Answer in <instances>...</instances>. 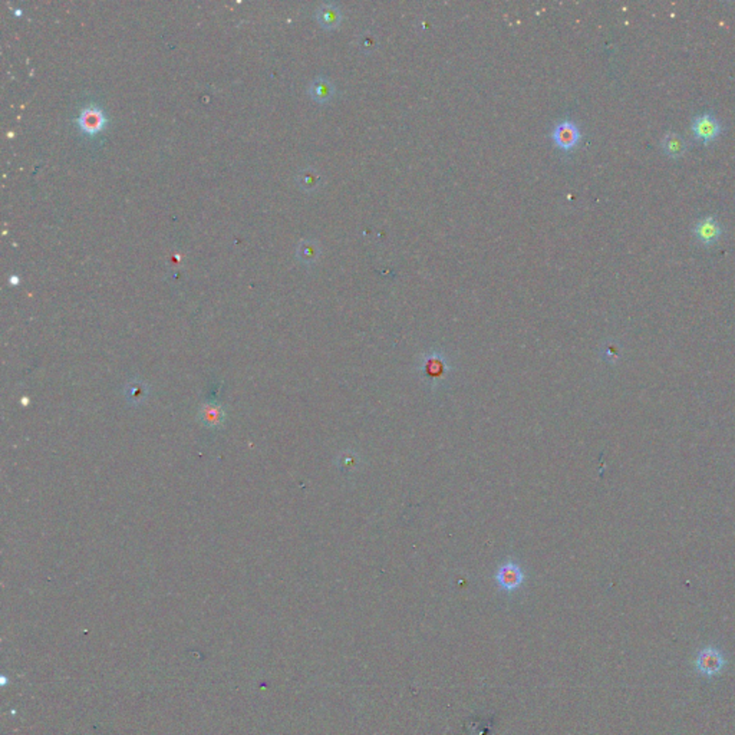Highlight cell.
Listing matches in <instances>:
<instances>
[{
  "mask_svg": "<svg viewBox=\"0 0 735 735\" xmlns=\"http://www.w3.org/2000/svg\"><path fill=\"white\" fill-rule=\"evenodd\" d=\"M726 659L724 658L722 652L715 646L704 648L695 659V669L705 676L719 675L724 671Z\"/></svg>",
  "mask_w": 735,
  "mask_h": 735,
  "instance_id": "cell-1",
  "label": "cell"
},
{
  "mask_svg": "<svg viewBox=\"0 0 735 735\" xmlns=\"http://www.w3.org/2000/svg\"><path fill=\"white\" fill-rule=\"evenodd\" d=\"M691 130L697 140L704 144H709L722 133V125L712 114L705 112V114L697 116L692 120Z\"/></svg>",
  "mask_w": 735,
  "mask_h": 735,
  "instance_id": "cell-2",
  "label": "cell"
},
{
  "mask_svg": "<svg viewBox=\"0 0 735 735\" xmlns=\"http://www.w3.org/2000/svg\"><path fill=\"white\" fill-rule=\"evenodd\" d=\"M77 123L85 134L95 135L105 128L108 120H106L105 112L98 105L92 103V105H86L85 108H82Z\"/></svg>",
  "mask_w": 735,
  "mask_h": 735,
  "instance_id": "cell-3",
  "label": "cell"
},
{
  "mask_svg": "<svg viewBox=\"0 0 735 735\" xmlns=\"http://www.w3.org/2000/svg\"><path fill=\"white\" fill-rule=\"evenodd\" d=\"M580 140V131L575 123L571 120H564L559 123L553 130V141L554 144L564 150L569 151L578 145Z\"/></svg>",
  "mask_w": 735,
  "mask_h": 735,
  "instance_id": "cell-4",
  "label": "cell"
},
{
  "mask_svg": "<svg viewBox=\"0 0 735 735\" xmlns=\"http://www.w3.org/2000/svg\"><path fill=\"white\" fill-rule=\"evenodd\" d=\"M495 579H497L498 586L503 590L513 592L523 585L524 573L519 564H516L513 561H508V563L503 564V566L498 569Z\"/></svg>",
  "mask_w": 735,
  "mask_h": 735,
  "instance_id": "cell-5",
  "label": "cell"
},
{
  "mask_svg": "<svg viewBox=\"0 0 735 735\" xmlns=\"http://www.w3.org/2000/svg\"><path fill=\"white\" fill-rule=\"evenodd\" d=\"M722 228L721 224L714 217H704L701 218L694 228V235L698 242H701L705 246H711L719 240L722 236Z\"/></svg>",
  "mask_w": 735,
  "mask_h": 735,
  "instance_id": "cell-6",
  "label": "cell"
},
{
  "mask_svg": "<svg viewBox=\"0 0 735 735\" xmlns=\"http://www.w3.org/2000/svg\"><path fill=\"white\" fill-rule=\"evenodd\" d=\"M336 94L333 82L326 77L315 78L309 85V95L318 103L329 102Z\"/></svg>",
  "mask_w": 735,
  "mask_h": 735,
  "instance_id": "cell-7",
  "label": "cell"
},
{
  "mask_svg": "<svg viewBox=\"0 0 735 735\" xmlns=\"http://www.w3.org/2000/svg\"><path fill=\"white\" fill-rule=\"evenodd\" d=\"M318 22L325 29H335L342 22V12L335 4H323L316 11Z\"/></svg>",
  "mask_w": 735,
  "mask_h": 735,
  "instance_id": "cell-8",
  "label": "cell"
},
{
  "mask_svg": "<svg viewBox=\"0 0 735 735\" xmlns=\"http://www.w3.org/2000/svg\"><path fill=\"white\" fill-rule=\"evenodd\" d=\"M124 393H125V398H127V401L130 404L140 405V404H142L148 398L150 388L141 379H133L131 382L127 383V386L124 389Z\"/></svg>",
  "mask_w": 735,
  "mask_h": 735,
  "instance_id": "cell-9",
  "label": "cell"
},
{
  "mask_svg": "<svg viewBox=\"0 0 735 735\" xmlns=\"http://www.w3.org/2000/svg\"><path fill=\"white\" fill-rule=\"evenodd\" d=\"M296 181H298V186L303 191L310 193V191L318 190L322 186V176L313 167H306L298 173Z\"/></svg>",
  "mask_w": 735,
  "mask_h": 735,
  "instance_id": "cell-10",
  "label": "cell"
},
{
  "mask_svg": "<svg viewBox=\"0 0 735 735\" xmlns=\"http://www.w3.org/2000/svg\"><path fill=\"white\" fill-rule=\"evenodd\" d=\"M320 245L313 239H305L296 249V256L303 264H313L320 257Z\"/></svg>",
  "mask_w": 735,
  "mask_h": 735,
  "instance_id": "cell-11",
  "label": "cell"
},
{
  "mask_svg": "<svg viewBox=\"0 0 735 735\" xmlns=\"http://www.w3.org/2000/svg\"><path fill=\"white\" fill-rule=\"evenodd\" d=\"M198 418L206 427L217 428V427H221V424L224 422V413L218 405L207 404L200 410Z\"/></svg>",
  "mask_w": 735,
  "mask_h": 735,
  "instance_id": "cell-12",
  "label": "cell"
},
{
  "mask_svg": "<svg viewBox=\"0 0 735 735\" xmlns=\"http://www.w3.org/2000/svg\"><path fill=\"white\" fill-rule=\"evenodd\" d=\"M662 147H663L665 154H668L672 158L681 157L685 152V150H687L684 138L680 137L678 134H673V133L665 135V138L662 141Z\"/></svg>",
  "mask_w": 735,
  "mask_h": 735,
  "instance_id": "cell-13",
  "label": "cell"
},
{
  "mask_svg": "<svg viewBox=\"0 0 735 735\" xmlns=\"http://www.w3.org/2000/svg\"><path fill=\"white\" fill-rule=\"evenodd\" d=\"M358 45H359V47H361L364 52H371V50H374V49L376 47L378 42H376V38H375L374 33H371V32H364V33H361L359 38H358Z\"/></svg>",
  "mask_w": 735,
  "mask_h": 735,
  "instance_id": "cell-14",
  "label": "cell"
},
{
  "mask_svg": "<svg viewBox=\"0 0 735 735\" xmlns=\"http://www.w3.org/2000/svg\"><path fill=\"white\" fill-rule=\"evenodd\" d=\"M355 466H357V460H355V457H354L352 454H351V456L347 454V456L342 457V460H341V469H344V470H345V469L352 470V469H355Z\"/></svg>",
  "mask_w": 735,
  "mask_h": 735,
  "instance_id": "cell-15",
  "label": "cell"
},
{
  "mask_svg": "<svg viewBox=\"0 0 735 735\" xmlns=\"http://www.w3.org/2000/svg\"><path fill=\"white\" fill-rule=\"evenodd\" d=\"M12 281H13V284H18L19 279H18L16 276H12V277H11V284H12Z\"/></svg>",
  "mask_w": 735,
  "mask_h": 735,
  "instance_id": "cell-16",
  "label": "cell"
}]
</instances>
